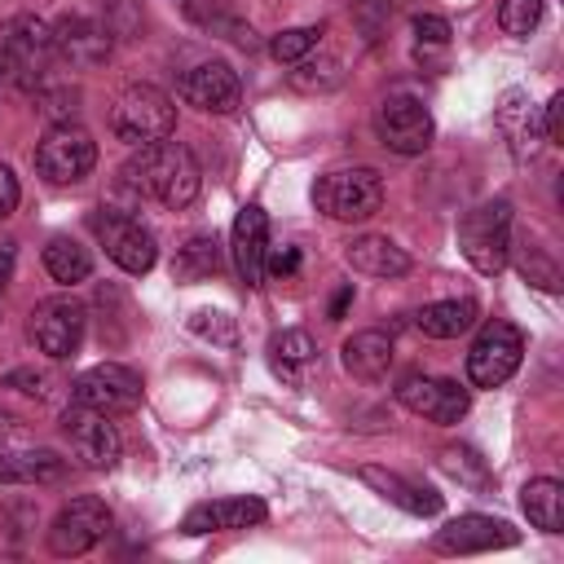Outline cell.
<instances>
[{"mask_svg":"<svg viewBox=\"0 0 564 564\" xmlns=\"http://www.w3.org/2000/svg\"><path fill=\"white\" fill-rule=\"evenodd\" d=\"M361 480L410 516H436L441 511V494H432V489H423V485H414V480H405L388 467H361Z\"/></svg>","mask_w":564,"mask_h":564,"instance_id":"23","label":"cell"},{"mask_svg":"<svg viewBox=\"0 0 564 564\" xmlns=\"http://www.w3.org/2000/svg\"><path fill=\"white\" fill-rule=\"evenodd\" d=\"M18 463H22V485H53L66 471V463L53 449H22Z\"/></svg>","mask_w":564,"mask_h":564,"instance_id":"34","label":"cell"},{"mask_svg":"<svg viewBox=\"0 0 564 564\" xmlns=\"http://www.w3.org/2000/svg\"><path fill=\"white\" fill-rule=\"evenodd\" d=\"M44 269H48L53 282H66V286H70V282H84V278L93 273V256H88L84 242L57 234V238L44 247Z\"/></svg>","mask_w":564,"mask_h":564,"instance_id":"27","label":"cell"},{"mask_svg":"<svg viewBox=\"0 0 564 564\" xmlns=\"http://www.w3.org/2000/svg\"><path fill=\"white\" fill-rule=\"evenodd\" d=\"M18 198H22V189H18V176H13V172L0 163V220H4V216L18 207Z\"/></svg>","mask_w":564,"mask_h":564,"instance_id":"40","label":"cell"},{"mask_svg":"<svg viewBox=\"0 0 564 564\" xmlns=\"http://www.w3.org/2000/svg\"><path fill=\"white\" fill-rule=\"evenodd\" d=\"M189 330H194V335H203V339H212V344H238L234 317H229V313H220V308H198V313L189 317Z\"/></svg>","mask_w":564,"mask_h":564,"instance_id":"36","label":"cell"},{"mask_svg":"<svg viewBox=\"0 0 564 564\" xmlns=\"http://www.w3.org/2000/svg\"><path fill=\"white\" fill-rule=\"evenodd\" d=\"M93 234L101 238L106 256H110L123 273H150L154 260H159L154 234H150L137 216H128V212H119V207H97V212H93Z\"/></svg>","mask_w":564,"mask_h":564,"instance_id":"8","label":"cell"},{"mask_svg":"<svg viewBox=\"0 0 564 564\" xmlns=\"http://www.w3.org/2000/svg\"><path fill=\"white\" fill-rule=\"evenodd\" d=\"M70 401L75 405H88V410H101V414H128L141 405V379L128 370V366H115V361H101L93 370H84L75 383H70Z\"/></svg>","mask_w":564,"mask_h":564,"instance_id":"13","label":"cell"},{"mask_svg":"<svg viewBox=\"0 0 564 564\" xmlns=\"http://www.w3.org/2000/svg\"><path fill=\"white\" fill-rule=\"evenodd\" d=\"M520 357H524L520 326L498 322V317L485 322L480 335L467 348V379H471V388H502L520 370Z\"/></svg>","mask_w":564,"mask_h":564,"instance_id":"6","label":"cell"},{"mask_svg":"<svg viewBox=\"0 0 564 564\" xmlns=\"http://www.w3.org/2000/svg\"><path fill=\"white\" fill-rule=\"evenodd\" d=\"M123 185L145 194V198H159L172 212H181V207H189L198 198L203 172H198L194 154L181 141H154V145H141L123 163Z\"/></svg>","mask_w":564,"mask_h":564,"instance_id":"1","label":"cell"},{"mask_svg":"<svg viewBox=\"0 0 564 564\" xmlns=\"http://www.w3.org/2000/svg\"><path fill=\"white\" fill-rule=\"evenodd\" d=\"M264 269L278 273V278H291V273L300 269V251H295V247H269V251H264Z\"/></svg>","mask_w":564,"mask_h":564,"instance_id":"39","label":"cell"},{"mask_svg":"<svg viewBox=\"0 0 564 564\" xmlns=\"http://www.w3.org/2000/svg\"><path fill=\"white\" fill-rule=\"evenodd\" d=\"M13 441H26V423L13 414H0V445H13Z\"/></svg>","mask_w":564,"mask_h":564,"instance_id":"42","label":"cell"},{"mask_svg":"<svg viewBox=\"0 0 564 564\" xmlns=\"http://www.w3.org/2000/svg\"><path fill=\"white\" fill-rule=\"evenodd\" d=\"M110 128L119 141L128 145H154V141H167L176 132V106L163 88L154 84H132L115 97L110 106Z\"/></svg>","mask_w":564,"mask_h":564,"instance_id":"4","label":"cell"},{"mask_svg":"<svg viewBox=\"0 0 564 564\" xmlns=\"http://www.w3.org/2000/svg\"><path fill=\"white\" fill-rule=\"evenodd\" d=\"M216 269H220V242L216 238H189L172 260V278L176 282H203Z\"/></svg>","mask_w":564,"mask_h":564,"instance_id":"28","label":"cell"},{"mask_svg":"<svg viewBox=\"0 0 564 564\" xmlns=\"http://www.w3.org/2000/svg\"><path fill=\"white\" fill-rule=\"evenodd\" d=\"M176 88H181L185 106H194L203 115H234L242 106V84L229 62H198L194 70L181 75Z\"/></svg>","mask_w":564,"mask_h":564,"instance_id":"15","label":"cell"},{"mask_svg":"<svg viewBox=\"0 0 564 564\" xmlns=\"http://www.w3.org/2000/svg\"><path fill=\"white\" fill-rule=\"evenodd\" d=\"M264 520V502L260 498H216V502H198L185 511L181 533L198 538V533H216V529H247Z\"/></svg>","mask_w":564,"mask_h":564,"instance_id":"19","label":"cell"},{"mask_svg":"<svg viewBox=\"0 0 564 564\" xmlns=\"http://www.w3.org/2000/svg\"><path fill=\"white\" fill-rule=\"evenodd\" d=\"M4 388H13V392H22V397H35V401H48L53 397V388H57V375L53 370H35V366H13L9 375H4Z\"/></svg>","mask_w":564,"mask_h":564,"instance_id":"33","label":"cell"},{"mask_svg":"<svg viewBox=\"0 0 564 564\" xmlns=\"http://www.w3.org/2000/svg\"><path fill=\"white\" fill-rule=\"evenodd\" d=\"M317 357V344L308 330H278L269 339V366L286 379V383H300V366H308Z\"/></svg>","mask_w":564,"mask_h":564,"instance_id":"26","label":"cell"},{"mask_svg":"<svg viewBox=\"0 0 564 564\" xmlns=\"http://www.w3.org/2000/svg\"><path fill=\"white\" fill-rule=\"evenodd\" d=\"M520 507H524L533 529H542V533H560L564 529V485L560 480H551V476L529 480L524 494H520Z\"/></svg>","mask_w":564,"mask_h":564,"instance_id":"25","label":"cell"},{"mask_svg":"<svg viewBox=\"0 0 564 564\" xmlns=\"http://www.w3.org/2000/svg\"><path fill=\"white\" fill-rule=\"evenodd\" d=\"M375 132L392 154H423L432 145V115L414 93H388L375 110Z\"/></svg>","mask_w":564,"mask_h":564,"instance_id":"10","label":"cell"},{"mask_svg":"<svg viewBox=\"0 0 564 564\" xmlns=\"http://www.w3.org/2000/svg\"><path fill=\"white\" fill-rule=\"evenodd\" d=\"M0 485H22V463H18V454H4V449H0Z\"/></svg>","mask_w":564,"mask_h":564,"instance_id":"44","label":"cell"},{"mask_svg":"<svg viewBox=\"0 0 564 564\" xmlns=\"http://www.w3.org/2000/svg\"><path fill=\"white\" fill-rule=\"evenodd\" d=\"M313 207L326 212L330 220H344V225L370 220L383 207V181L375 167H335V172L317 176Z\"/></svg>","mask_w":564,"mask_h":564,"instance_id":"5","label":"cell"},{"mask_svg":"<svg viewBox=\"0 0 564 564\" xmlns=\"http://www.w3.org/2000/svg\"><path fill=\"white\" fill-rule=\"evenodd\" d=\"M110 533V507L101 502V498H93V494H84V498H70L57 516H53V524H48V551L53 555H84V551H93L101 538Z\"/></svg>","mask_w":564,"mask_h":564,"instance_id":"12","label":"cell"},{"mask_svg":"<svg viewBox=\"0 0 564 564\" xmlns=\"http://www.w3.org/2000/svg\"><path fill=\"white\" fill-rule=\"evenodd\" d=\"M344 256H348V264H352L357 273H366V278H401V273H410L405 247H397V242L383 238V234H361V238H352Z\"/></svg>","mask_w":564,"mask_h":564,"instance_id":"20","label":"cell"},{"mask_svg":"<svg viewBox=\"0 0 564 564\" xmlns=\"http://www.w3.org/2000/svg\"><path fill=\"white\" fill-rule=\"evenodd\" d=\"M53 53L62 66L70 70H93L110 57V31L97 26L93 18L84 13H66L57 26H53Z\"/></svg>","mask_w":564,"mask_h":564,"instance_id":"17","label":"cell"},{"mask_svg":"<svg viewBox=\"0 0 564 564\" xmlns=\"http://www.w3.org/2000/svg\"><path fill=\"white\" fill-rule=\"evenodd\" d=\"M458 247L476 273H485V278L502 273L511 260V203L489 198V203H476L471 212H463Z\"/></svg>","mask_w":564,"mask_h":564,"instance_id":"3","label":"cell"},{"mask_svg":"<svg viewBox=\"0 0 564 564\" xmlns=\"http://www.w3.org/2000/svg\"><path fill=\"white\" fill-rule=\"evenodd\" d=\"M62 436L70 441L75 458H79L84 467H93V471L115 467L119 454H123V441H119V427L110 423V414L88 410V405H75V401H70V410L62 414Z\"/></svg>","mask_w":564,"mask_h":564,"instance_id":"11","label":"cell"},{"mask_svg":"<svg viewBox=\"0 0 564 564\" xmlns=\"http://www.w3.org/2000/svg\"><path fill=\"white\" fill-rule=\"evenodd\" d=\"M0 322H4V317H0Z\"/></svg>","mask_w":564,"mask_h":564,"instance_id":"46","label":"cell"},{"mask_svg":"<svg viewBox=\"0 0 564 564\" xmlns=\"http://www.w3.org/2000/svg\"><path fill=\"white\" fill-rule=\"evenodd\" d=\"M84 326H88V313H84V304L70 300V295L40 300V304L31 308V322H26L31 344H35L44 357H53V361H66V357L79 352Z\"/></svg>","mask_w":564,"mask_h":564,"instance_id":"9","label":"cell"},{"mask_svg":"<svg viewBox=\"0 0 564 564\" xmlns=\"http://www.w3.org/2000/svg\"><path fill=\"white\" fill-rule=\"evenodd\" d=\"M414 35H419V44L445 48V44H449V22L436 18V13H414Z\"/></svg>","mask_w":564,"mask_h":564,"instance_id":"38","label":"cell"},{"mask_svg":"<svg viewBox=\"0 0 564 564\" xmlns=\"http://www.w3.org/2000/svg\"><path fill=\"white\" fill-rule=\"evenodd\" d=\"M397 401L419 414V419H432V423H458L471 405V392L458 388L454 379H441V375H405L397 383Z\"/></svg>","mask_w":564,"mask_h":564,"instance_id":"14","label":"cell"},{"mask_svg":"<svg viewBox=\"0 0 564 564\" xmlns=\"http://www.w3.org/2000/svg\"><path fill=\"white\" fill-rule=\"evenodd\" d=\"M392 4H397V0H348V13H352V22L375 40V35L383 31V22L392 18Z\"/></svg>","mask_w":564,"mask_h":564,"instance_id":"37","label":"cell"},{"mask_svg":"<svg viewBox=\"0 0 564 564\" xmlns=\"http://www.w3.org/2000/svg\"><path fill=\"white\" fill-rule=\"evenodd\" d=\"M317 40H322V26H291V31H278L273 40H269V53L278 57V62H300V57H308L313 48H317Z\"/></svg>","mask_w":564,"mask_h":564,"instance_id":"32","label":"cell"},{"mask_svg":"<svg viewBox=\"0 0 564 564\" xmlns=\"http://www.w3.org/2000/svg\"><path fill=\"white\" fill-rule=\"evenodd\" d=\"M229 251H234V269L247 286H260L264 282V251H269V220L256 203L238 207L234 216V238H229Z\"/></svg>","mask_w":564,"mask_h":564,"instance_id":"18","label":"cell"},{"mask_svg":"<svg viewBox=\"0 0 564 564\" xmlns=\"http://www.w3.org/2000/svg\"><path fill=\"white\" fill-rule=\"evenodd\" d=\"M498 128L507 132L516 159H533V154L542 150V141H546V132L538 128V115H533L529 97L516 93V88H511V93L502 97V106H498Z\"/></svg>","mask_w":564,"mask_h":564,"instance_id":"22","label":"cell"},{"mask_svg":"<svg viewBox=\"0 0 564 564\" xmlns=\"http://www.w3.org/2000/svg\"><path fill=\"white\" fill-rule=\"evenodd\" d=\"M286 79L300 93H330L344 84V70H339V57H300Z\"/></svg>","mask_w":564,"mask_h":564,"instance_id":"30","label":"cell"},{"mask_svg":"<svg viewBox=\"0 0 564 564\" xmlns=\"http://www.w3.org/2000/svg\"><path fill=\"white\" fill-rule=\"evenodd\" d=\"M520 533L507 524V520H494V516H454L436 529L432 546L441 555H476V551H498V546H516Z\"/></svg>","mask_w":564,"mask_h":564,"instance_id":"16","label":"cell"},{"mask_svg":"<svg viewBox=\"0 0 564 564\" xmlns=\"http://www.w3.org/2000/svg\"><path fill=\"white\" fill-rule=\"evenodd\" d=\"M476 300H436V304H423L414 313V326L427 335V339H458L463 330L476 326Z\"/></svg>","mask_w":564,"mask_h":564,"instance_id":"24","label":"cell"},{"mask_svg":"<svg viewBox=\"0 0 564 564\" xmlns=\"http://www.w3.org/2000/svg\"><path fill=\"white\" fill-rule=\"evenodd\" d=\"M35 106H40L53 123H70V119L79 115V88H75L70 79L44 75V79L35 84Z\"/></svg>","mask_w":564,"mask_h":564,"instance_id":"29","label":"cell"},{"mask_svg":"<svg viewBox=\"0 0 564 564\" xmlns=\"http://www.w3.org/2000/svg\"><path fill=\"white\" fill-rule=\"evenodd\" d=\"M348 300H352V286H344L335 300H330V317H344V308H348Z\"/></svg>","mask_w":564,"mask_h":564,"instance_id":"45","label":"cell"},{"mask_svg":"<svg viewBox=\"0 0 564 564\" xmlns=\"http://www.w3.org/2000/svg\"><path fill=\"white\" fill-rule=\"evenodd\" d=\"M53 26L35 13H18L0 26V79L18 93H35V84L53 70Z\"/></svg>","mask_w":564,"mask_h":564,"instance_id":"2","label":"cell"},{"mask_svg":"<svg viewBox=\"0 0 564 564\" xmlns=\"http://www.w3.org/2000/svg\"><path fill=\"white\" fill-rule=\"evenodd\" d=\"M560 110H564V93H555L551 101H546V141H560Z\"/></svg>","mask_w":564,"mask_h":564,"instance_id":"41","label":"cell"},{"mask_svg":"<svg viewBox=\"0 0 564 564\" xmlns=\"http://www.w3.org/2000/svg\"><path fill=\"white\" fill-rule=\"evenodd\" d=\"M35 167L53 185H75L97 167V141L79 123H53L35 145Z\"/></svg>","mask_w":564,"mask_h":564,"instance_id":"7","label":"cell"},{"mask_svg":"<svg viewBox=\"0 0 564 564\" xmlns=\"http://www.w3.org/2000/svg\"><path fill=\"white\" fill-rule=\"evenodd\" d=\"M441 467H445L458 485H471V489H485V485H489V467H485V458H480L471 445H449V449H441Z\"/></svg>","mask_w":564,"mask_h":564,"instance_id":"31","label":"cell"},{"mask_svg":"<svg viewBox=\"0 0 564 564\" xmlns=\"http://www.w3.org/2000/svg\"><path fill=\"white\" fill-rule=\"evenodd\" d=\"M498 22H502L507 35H529L542 22V0H502Z\"/></svg>","mask_w":564,"mask_h":564,"instance_id":"35","label":"cell"},{"mask_svg":"<svg viewBox=\"0 0 564 564\" xmlns=\"http://www.w3.org/2000/svg\"><path fill=\"white\" fill-rule=\"evenodd\" d=\"M13 264H18V242H0V291L13 282Z\"/></svg>","mask_w":564,"mask_h":564,"instance_id":"43","label":"cell"},{"mask_svg":"<svg viewBox=\"0 0 564 564\" xmlns=\"http://www.w3.org/2000/svg\"><path fill=\"white\" fill-rule=\"evenodd\" d=\"M339 357H344V370H348L352 379L379 383V379L392 370V339H388L383 330H357V335L344 339Z\"/></svg>","mask_w":564,"mask_h":564,"instance_id":"21","label":"cell"}]
</instances>
